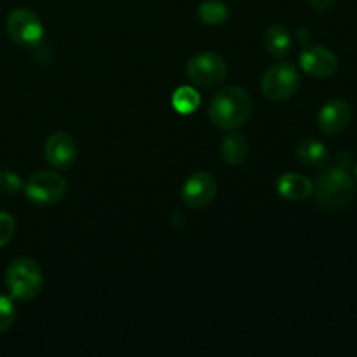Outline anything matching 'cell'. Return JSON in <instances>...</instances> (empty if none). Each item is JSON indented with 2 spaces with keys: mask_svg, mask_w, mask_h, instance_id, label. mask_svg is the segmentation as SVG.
Masks as SVG:
<instances>
[{
  "mask_svg": "<svg viewBox=\"0 0 357 357\" xmlns=\"http://www.w3.org/2000/svg\"><path fill=\"white\" fill-rule=\"evenodd\" d=\"M253 101L243 87H223L209 101L208 117L215 128L222 131H234L250 119Z\"/></svg>",
  "mask_w": 357,
  "mask_h": 357,
  "instance_id": "1",
  "label": "cell"
},
{
  "mask_svg": "<svg viewBox=\"0 0 357 357\" xmlns=\"http://www.w3.org/2000/svg\"><path fill=\"white\" fill-rule=\"evenodd\" d=\"M316 204L326 211H340L347 208L356 194L354 176L344 167H330L323 171L314 187Z\"/></svg>",
  "mask_w": 357,
  "mask_h": 357,
  "instance_id": "2",
  "label": "cell"
},
{
  "mask_svg": "<svg viewBox=\"0 0 357 357\" xmlns=\"http://www.w3.org/2000/svg\"><path fill=\"white\" fill-rule=\"evenodd\" d=\"M42 271L37 261L28 257H20L7 267L6 286L14 300L31 302L42 289Z\"/></svg>",
  "mask_w": 357,
  "mask_h": 357,
  "instance_id": "3",
  "label": "cell"
},
{
  "mask_svg": "<svg viewBox=\"0 0 357 357\" xmlns=\"http://www.w3.org/2000/svg\"><path fill=\"white\" fill-rule=\"evenodd\" d=\"M302 86V75L291 63L272 65L261 77V93L271 101H286L295 96Z\"/></svg>",
  "mask_w": 357,
  "mask_h": 357,
  "instance_id": "4",
  "label": "cell"
},
{
  "mask_svg": "<svg viewBox=\"0 0 357 357\" xmlns=\"http://www.w3.org/2000/svg\"><path fill=\"white\" fill-rule=\"evenodd\" d=\"M187 77L194 86L215 87L227 77V63L220 54L202 51L187 63Z\"/></svg>",
  "mask_w": 357,
  "mask_h": 357,
  "instance_id": "5",
  "label": "cell"
},
{
  "mask_svg": "<svg viewBox=\"0 0 357 357\" xmlns=\"http://www.w3.org/2000/svg\"><path fill=\"white\" fill-rule=\"evenodd\" d=\"M26 197L37 206H51L61 201L66 192V181L61 174L52 171H40L31 174L23 185Z\"/></svg>",
  "mask_w": 357,
  "mask_h": 357,
  "instance_id": "6",
  "label": "cell"
},
{
  "mask_svg": "<svg viewBox=\"0 0 357 357\" xmlns=\"http://www.w3.org/2000/svg\"><path fill=\"white\" fill-rule=\"evenodd\" d=\"M7 33L21 47L35 49L44 38V26L35 13L28 9H16L7 17Z\"/></svg>",
  "mask_w": 357,
  "mask_h": 357,
  "instance_id": "7",
  "label": "cell"
},
{
  "mask_svg": "<svg viewBox=\"0 0 357 357\" xmlns=\"http://www.w3.org/2000/svg\"><path fill=\"white\" fill-rule=\"evenodd\" d=\"M352 105L347 100H331L317 114V128L328 136H337L344 132L352 122Z\"/></svg>",
  "mask_w": 357,
  "mask_h": 357,
  "instance_id": "8",
  "label": "cell"
},
{
  "mask_svg": "<svg viewBox=\"0 0 357 357\" xmlns=\"http://www.w3.org/2000/svg\"><path fill=\"white\" fill-rule=\"evenodd\" d=\"M300 66L316 79H328L338 70V58L331 49L323 45H305L300 54Z\"/></svg>",
  "mask_w": 357,
  "mask_h": 357,
  "instance_id": "9",
  "label": "cell"
},
{
  "mask_svg": "<svg viewBox=\"0 0 357 357\" xmlns=\"http://www.w3.org/2000/svg\"><path fill=\"white\" fill-rule=\"evenodd\" d=\"M218 192V183L209 173H195L185 181L181 199L190 208H204L211 204Z\"/></svg>",
  "mask_w": 357,
  "mask_h": 357,
  "instance_id": "10",
  "label": "cell"
},
{
  "mask_svg": "<svg viewBox=\"0 0 357 357\" xmlns=\"http://www.w3.org/2000/svg\"><path fill=\"white\" fill-rule=\"evenodd\" d=\"M44 155L56 169H68L77 159V143L66 132H54L45 142Z\"/></svg>",
  "mask_w": 357,
  "mask_h": 357,
  "instance_id": "11",
  "label": "cell"
},
{
  "mask_svg": "<svg viewBox=\"0 0 357 357\" xmlns=\"http://www.w3.org/2000/svg\"><path fill=\"white\" fill-rule=\"evenodd\" d=\"M278 192L288 201H305L314 194V183L298 173H286L278 180Z\"/></svg>",
  "mask_w": 357,
  "mask_h": 357,
  "instance_id": "12",
  "label": "cell"
},
{
  "mask_svg": "<svg viewBox=\"0 0 357 357\" xmlns=\"http://www.w3.org/2000/svg\"><path fill=\"white\" fill-rule=\"evenodd\" d=\"M296 159L303 167L323 169L330 164V152H328V146L319 139H303L296 146Z\"/></svg>",
  "mask_w": 357,
  "mask_h": 357,
  "instance_id": "13",
  "label": "cell"
},
{
  "mask_svg": "<svg viewBox=\"0 0 357 357\" xmlns=\"http://www.w3.org/2000/svg\"><path fill=\"white\" fill-rule=\"evenodd\" d=\"M265 49L272 58H286L291 52V33L282 24H272L264 37Z\"/></svg>",
  "mask_w": 357,
  "mask_h": 357,
  "instance_id": "14",
  "label": "cell"
},
{
  "mask_svg": "<svg viewBox=\"0 0 357 357\" xmlns=\"http://www.w3.org/2000/svg\"><path fill=\"white\" fill-rule=\"evenodd\" d=\"M220 152H222L223 160L232 166H239L246 160L248 152H250V145L244 135L241 132H229L223 136L222 145H220Z\"/></svg>",
  "mask_w": 357,
  "mask_h": 357,
  "instance_id": "15",
  "label": "cell"
},
{
  "mask_svg": "<svg viewBox=\"0 0 357 357\" xmlns=\"http://www.w3.org/2000/svg\"><path fill=\"white\" fill-rule=\"evenodd\" d=\"M199 17L202 23L209 24V26H218V24L225 23L229 17V7L222 0H208L199 7Z\"/></svg>",
  "mask_w": 357,
  "mask_h": 357,
  "instance_id": "16",
  "label": "cell"
},
{
  "mask_svg": "<svg viewBox=\"0 0 357 357\" xmlns=\"http://www.w3.org/2000/svg\"><path fill=\"white\" fill-rule=\"evenodd\" d=\"M199 103H201V96L195 89L192 87L183 86L180 89H176L173 96V107L174 110L180 112V114H192V112L197 110Z\"/></svg>",
  "mask_w": 357,
  "mask_h": 357,
  "instance_id": "17",
  "label": "cell"
},
{
  "mask_svg": "<svg viewBox=\"0 0 357 357\" xmlns=\"http://www.w3.org/2000/svg\"><path fill=\"white\" fill-rule=\"evenodd\" d=\"M16 305L13 302V296H7L0 293V335L9 331L13 324L16 323Z\"/></svg>",
  "mask_w": 357,
  "mask_h": 357,
  "instance_id": "18",
  "label": "cell"
},
{
  "mask_svg": "<svg viewBox=\"0 0 357 357\" xmlns=\"http://www.w3.org/2000/svg\"><path fill=\"white\" fill-rule=\"evenodd\" d=\"M23 180L13 171H0V194L16 195L23 190Z\"/></svg>",
  "mask_w": 357,
  "mask_h": 357,
  "instance_id": "19",
  "label": "cell"
},
{
  "mask_svg": "<svg viewBox=\"0 0 357 357\" xmlns=\"http://www.w3.org/2000/svg\"><path fill=\"white\" fill-rule=\"evenodd\" d=\"M14 229H16V223L13 216L6 211H0V248L7 246V243L13 239Z\"/></svg>",
  "mask_w": 357,
  "mask_h": 357,
  "instance_id": "20",
  "label": "cell"
},
{
  "mask_svg": "<svg viewBox=\"0 0 357 357\" xmlns=\"http://www.w3.org/2000/svg\"><path fill=\"white\" fill-rule=\"evenodd\" d=\"M352 162H354V155H352L351 152H347V150H344V152H340L337 155V164H335V166L349 169V167L352 166Z\"/></svg>",
  "mask_w": 357,
  "mask_h": 357,
  "instance_id": "21",
  "label": "cell"
},
{
  "mask_svg": "<svg viewBox=\"0 0 357 357\" xmlns=\"http://www.w3.org/2000/svg\"><path fill=\"white\" fill-rule=\"evenodd\" d=\"M309 3L314 7V9L326 10V9H330L331 6H333L335 0H309Z\"/></svg>",
  "mask_w": 357,
  "mask_h": 357,
  "instance_id": "22",
  "label": "cell"
},
{
  "mask_svg": "<svg viewBox=\"0 0 357 357\" xmlns=\"http://www.w3.org/2000/svg\"><path fill=\"white\" fill-rule=\"evenodd\" d=\"M354 178L357 180V162L354 164Z\"/></svg>",
  "mask_w": 357,
  "mask_h": 357,
  "instance_id": "23",
  "label": "cell"
}]
</instances>
